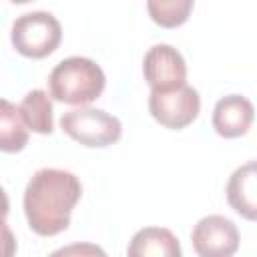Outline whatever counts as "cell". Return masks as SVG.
Instances as JSON below:
<instances>
[{
	"instance_id": "8fae6325",
	"label": "cell",
	"mask_w": 257,
	"mask_h": 257,
	"mask_svg": "<svg viewBox=\"0 0 257 257\" xmlns=\"http://www.w3.org/2000/svg\"><path fill=\"white\" fill-rule=\"evenodd\" d=\"M18 110H20L22 120L28 126V131L38 133V135H50L54 131L52 100H50L48 92H44L42 88L30 90L18 104Z\"/></svg>"
},
{
	"instance_id": "9c48e42d",
	"label": "cell",
	"mask_w": 257,
	"mask_h": 257,
	"mask_svg": "<svg viewBox=\"0 0 257 257\" xmlns=\"http://www.w3.org/2000/svg\"><path fill=\"white\" fill-rule=\"evenodd\" d=\"M227 201L243 219L257 221V161L245 163L233 171L227 183Z\"/></svg>"
},
{
	"instance_id": "5bb4252c",
	"label": "cell",
	"mask_w": 257,
	"mask_h": 257,
	"mask_svg": "<svg viewBox=\"0 0 257 257\" xmlns=\"http://www.w3.org/2000/svg\"><path fill=\"white\" fill-rule=\"evenodd\" d=\"M48 257H108L102 247L94 243H72L52 251Z\"/></svg>"
},
{
	"instance_id": "277c9868",
	"label": "cell",
	"mask_w": 257,
	"mask_h": 257,
	"mask_svg": "<svg viewBox=\"0 0 257 257\" xmlns=\"http://www.w3.org/2000/svg\"><path fill=\"white\" fill-rule=\"evenodd\" d=\"M60 128L72 141L90 149L110 147L122 135V124L114 114L92 106H76L66 110L60 116Z\"/></svg>"
},
{
	"instance_id": "6da1fadb",
	"label": "cell",
	"mask_w": 257,
	"mask_h": 257,
	"mask_svg": "<svg viewBox=\"0 0 257 257\" xmlns=\"http://www.w3.org/2000/svg\"><path fill=\"white\" fill-rule=\"evenodd\" d=\"M78 177L64 169H38L24 189V215L28 227L40 237L68 229L74 205L80 201Z\"/></svg>"
},
{
	"instance_id": "7c38bea8",
	"label": "cell",
	"mask_w": 257,
	"mask_h": 257,
	"mask_svg": "<svg viewBox=\"0 0 257 257\" xmlns=\"http://www.w3.org/2000/svg\"><path fill=\"white\" fill-rule=\"evenodd\" d=\"M28 143V126L16 104L2 98L0 102V149L4 153H18Z\"/></svg>"
},
{
	"instance_id": "7a4b0ae2",
	"label": "cell",
	"mask_w": 257,
	"mask_h": 257,
	"mask_svg": "<svg viewBox=\"0 0 257 257\" xmlns=\"http://www.w3.org/2000/svg\"><path fill=\"white\" fill-rule=\"evenodd\" d=\"M106 84L102 68L86 56H68L48 74L50 96L64 104L88 106L96 100Z\"/></svg>"
},
{
	"instance_id": "52a82bcc",
	"label": "cell",
	"mask_w": 257,
	"mask_h": 257,
	"mask_svg": "<svg viewBox=\"0 0 257 257\" xmlns=\"http://www.w3.org/2000/svg\"><path fill=\"white\" fill-rule=\"evenodd\" d=\"M191 243L199 257H233L239 249V231L231 219L207 215L193 227Z\"/></svg>"
},
{
	"instance_id": "5b68a950",
	"label": "cell",
	"mask_w": 257,
	"mask_h": 257,
	"mask_svg": "<svg viewBox=\"0 0 257 257\" xmlns=\"http://www.w3.org/2000/svg\"><path fill=\"white\" fill-rule=\"evenodd\" d=\"M149 110H151V116L159 124H163L171 131H181L199 116L201 96L189 84H183V86H179L175 90H167V92L151 90Z\"/></svg>"
},
{
	"instance_id": "3957f363",
	"label": "cell",
	"mask_w": 257,
	"mask_h": 257,
	"mask_svg": "<svg viewBox=\"0 0 257 257\" xmlns=\"http://www.w3.org/2000/svg\"><path fill=\"white\" fill-rule=\"evenodd\" d=\"M12 46L26 58H44L52 54L62 40V26L54 14L34 10L18 16L10 32Z\"/></svg>"
},
{
	"instance_id": "30bf717a",
	"label": "cell",
	"mask_w": 257,
	"mask_h": 257,
	"mask_svg": "<svg viewBox=\"0 0 257 257\" xmlns=\"http://www.w3.org/2000/svg\"><path fill=\"white\" fill-rule=\"evenodd\" d=\"M126 257H183L181 243L167 227L139 229L126 247Z\"/></svg>"
},
{
	"instance_id": "8992f818",
	"label": "cell",
	"mask_w": 257,
	"mask_h": 257,
	"mask_svg": "<svg viewBox=\"0 0 257 257\" xmlns=\"http://www.w3.org/2000/svg\"><path fill=\"white\" fill-rule=\"evenodd\" d=\"M143 74L155 92H167L187 84L185 58L171 44H155L147 50L143 58Z\"/></svg>"
},
{
	"instance_id": "4fadbf2b",
	"label": "cell",
	"mask_w": 257,
	"mask_h": 257,
	"mask_svg": "<svg viewBox=\"0 0 257 257\" xmlns=\"http://www.w3.org/2000/svg\"><path fill=\"white\" fill-rule=\"evenodd\" d=\"M147 10L153 22H157L159 26L177 28L187 22L193 10V2L191 0H149Z\"/></svg>"
},
{
	"instance_id": "ba28073f",
	"label": "cell",
	"mask_w": 257,
	"mask_h": 257,
	"mask_svg": "<svg viewBox=\"0 0 257 257\" xmlns=\"http://www.w3.org/2000/svg\"><path fill=\"white\" fill-rule=\"evenodd\" d=\"M253 118H255V108L249 98L241 94H227L217 100L211 122L219 137L237 139L249 133Z\"/></svg>"
}]
</instances>
